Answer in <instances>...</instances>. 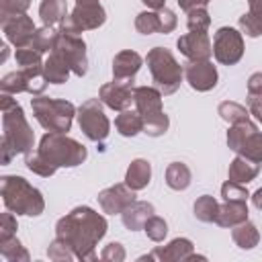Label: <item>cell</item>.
<instances>
[{
    "label": "cell",
    "instance_id": "obj_1",
    "mask_svg": "<svg viewBox=\"0 0 262 262\" xmlns=\"http://www.w3.org/2000/svg\"><path fill=\"white\" fill-rule=\"evenodd\" d=\"M106 219L82 205L72 209L55 223V237L68 244L78 260H96V246L106 233Z\"/></svg>",
    "mask_w": 262,
    "mask_h": 262
},
{
    "label": "cell",
    "instance_id": "obj_2",
    "mask_svg": "<svg viewBox=\"0 0 262 262\" xmlns=\"http://www.w3.org/2000/svg\"><path fill=\"white\" fill-rule=\"evenodd\" d=\"M2 108V164H10L16 154H29L35 147V133L25 119L23 106L12 98V94H0Z\"/></svg>",
    "mask_w": 262,
    "mask_h": 262
},
{
    "label": "cell",
    "instance_id": "obj_3",
    "mask_svg": "<svg viewBox=\"0 0 262 262\" xmlns=\"http://www.w3.org/2000/svg\"><path fill=\"white\" fill-rule=\"evenodd\" d=\"M0 194H2L4 207L14 215L37 217L45 209V199L41 190L29 184L23 176H2Z\"/></svg>",
    "mask_w": 262,
    "mask_h": 262
},
{
    "label": "cell",
    "instance_id": "obj_4",
    "mask_svg": "<svg viewBox=\"0 0 262 262\" xmlns=\"http://www.w3.org/2000/svg\"><path fill=\"white\" fill-rule=\"evenodd\" d=\"M37 151L47 160V164L51 168H74L80 166L88 151L86 147L76 141L74 137H68L66 133H57V131H49L41 137Z\"/></svg>",
    "mask_w": 262,
    "mask_h": 262
},
{
    "label": "cell",
    "instance_id": "obj_5",
    "mask_svg": "<svg viewBox=\"0 0 262 262\" xmlns=\"http://www.w3.org/2000/svg\"><path fill=\"white\" fill-rule=\"evenodd\" d=\"M133 104L143 119V133L160 137L168 131L170 119L162 108V92L156 86H135Z\"/></svg>",
    "mask_w": 262,
    "mask_h": 262
},
{
    "label": "cell",
    "instance_id": "obj_6",
    "mask_svg": "<svg viewBox=\"0 0 262 262\" xmlns=\"http://www.w3.org/2000/svg\"><path fill=\"white\" fill-rule=\"evenodd\" d=\"M145 63H147V70L151 74L154 86L162 94H174L180 88L184 68L176 61L172 51H168L164 47H154V49L147 51Z\"/></svg>",
    "mask_w": 262,
    "mask_h": 262
},
{
    "label": "cell",
    "instance_id": "obj_7",
    "mask_svg": "<svg viewBox=\"0 0 262 262\" xmlns=\"http://www.w3.org/2000/svg\"><path fill=\"white\" fill-rule=\"evenodd\" d=\"M31 108L37 119V123L47 129V131H57V133H68L76 115V106L70 100L61 98H47L37 94L31 98Z\"/></svg>",
    "mask_w": 262,
    "mask_h": 262
},
{
    "label": "cell",
    "instance_id": "obj_8",
    "mask_svg": "<svg viewBox=\"0 0 262 262\" xmlns=\"http://www.w3.org/2000/svg\"><path fill=\"white\" fill-rule=\"evenodd\" d=\"M78 125L82 133L96 143H102L111 133V121L102 111L100 98H90L80 104L78 108Z\"/></svg>",
    "mask_w": 262,
    "mask_h": 262
},
{
    "label": "cell",
    "instance_id": "obj_9",
    "mask_svg": "<svg viewBox=\"0 0 262 262\" xmlns=\"http://www.w3.org/2000/svg\"><path fill=\"white\" fill-rule=\"evenodd\" d=\"M47 78L43 72V66H27L16 72L6 74L0 80V90L8 94L29 92V94H41L47 88Z\"/></svg>",
    "mask_w": 262,
    "mask_h": 262
},
{
    "label": "cell",
    "instance_id": "obj_10",
    "mask_svg": "<svg viewBox=\"0 0 262 262\" xmlns=\"http://www.w3.org/2000/svg\"><path fill=\"white\" fill-rule=\"evenodd\" d=\"M53 51H57L66 59V63L70 66L72 74H76V76L82 78L88 72L86 43H84V39L80 35H72V33H66V31H59Z\"/></svg>",
    "mask_w": 262,
    "mask_h": 262
},
{
    "label": "cell",
    "instance_id": "obj_11",
    "mask_svg": "<svg viewBox=\"0 0 262 262\" xmlns=\"http://www.w3.org/2000/svg\"><path fill=\"white\" fill-rule=\"evenodd\" d=\"M213 55L223 66H233L244 55V37L231 27H221L213 37Z\"/></svg>",
    "mask_w": 262,
    "mask_h": 262
},
{
    "label": "cell",
    "instance_id": "obj_12",
    "mask_svg": "<svg viewBox=\"0 0 262 262\" xmlns=\"http://www.w3.org/2000/svg\"><path fill=\"white\" fill-rule=\"evenodd\" d=\"M104 20H106V12L100 4H94V6H78L76 4V8L61 20L59 31L80 35L84 31L98 29L100 25H104Z\"/></svg>",
    "mask_w": 262,
    "mask_h": 262
},
{
    "label": "cell",
    "instance_id": "obj_13",
    "mask_svg": "<svg viewBox=\"0 0 262 262\" xmlns=\"http://www.w3.org/2000/svg\"><path fill=\"white\" fill-rule=\"evenodd\" d=\"M133 80H113L108 84L100 86L98 98L102 100V104H106L113 111H127L133 102Z\"/></svg>",
    "mask_w": 262,
    "mask_h": 262
},
{
    "label": "cell",
    "instance_id": "obj_14",
    "mask_svg": "<svg viewBox=\"0 0 262 262\" xmlns=\"http://www.w3.org/2000/svg\"><path fill=\"white\" fill-rule=\"evenodd\" d=\"M184 78L196 92H209L217 86V68L209 59H194L184 66Z\"/></svg>",
    "mask_w": 262,
    "mask_h": 262
},
{
    "label": "cell",
    "instance_id": "obj_15",
    "mask_svg": "<svg viewBox=\"0 0 262 262\" xmlns=\"http://www.w3.org/2000/svg\"><path fill=\"white\" fill-rule=\"evenodd\" d=\"M96 199H98V205L104 213L115 215V213H123L131 203H135V190L129 188L125 182L113 184V186L100 190Z\"/></svg>",
    "mask_w": 262,
    "mask_h": 262
},
{
    "label": "cell",
    "instance_id": "obj_16",
    "mask_svg": "<svg viewBox=\"0 0 262 262\" xmlns=\"http://www.w3.org/2000/svg\"><path fill=\"white\" fill-rule=\"evenodd\" d=\"M0 23H2V33H4L6 41L12 43L16 49L27 47L33 33L37 31L33 18L27 16V14H16V16H10V18H4Z\"/></svg>",
    "mask_w": 262,
    "mask_h": 262
},
{
    "label": "cell",
    "instance_id": "obj_17",
    "mask_svg": "<svg viewBox=\"0 0 262 262\" xmlns=\"http://www.w3.org/2000/svg\"><path fill=\"white\" fill-rule=\"evenodd\" d=\"M194 254V246L186 237H176L168 246H158L154 252L141 256L139 260H160V262H188Z\"/></svg>",
    "mask_w": 262,
    "mask_h": 262
},
{
    "label": "cell",
    "instance_id": "obj_18",
    "mask_svg": "<svg viewBox=\"0 0 262 262\" xmlns=\"http://www.w3.org/2000/svg\"><path fill=\"white\" fill-rule=\"evenodd\" d=\"M176 47L180 49V53L184 57H188V61L194 59H209L213 53V43L209 39L207 33H186L176 41Z\"/></svg>",
    "mask_w": 262,
    "mask_h": 262
},
{
    "label": "cell",
    "instance_id": "obj_19",
    "mask_svg": "<svg viewBox=\"0 0 262 262\" xmlns=\"http://www.w3.org/2000/svg\"><path fill=\"white\" fill-rule=\"evenodd\" d=\"M143 59L137 51L133 49H125V51H119L113 59V78L115 80H133L135 74L139 72Z\"/></svg>",
    "mask_w": 262,
    "mask_h": 262
},
{
    "label": "cell",
    "instance_id": "obj_20",
    "mask_svg": "<svg viewBox=\"0 0 262 262\" xmlns=\"http://www.w3.org/2000/svg\"><path fill=\"white\" fill-rule=\"evenodd\" d=\"M248 219V201H223L215 223L219 227H235Z\"/></svg>",
    "mask_w": 262,
    "mask_h": 262
},
{
    "label": "cell",
    "instance_id": "obj_21",
    "mask_svg": "<svg viewBox=\"0 0 262 262\" xmlns=\"http://www.w3.org/2000/svg\"><path fill=\"white\" fill-rule=\"evenodd\" d=\"M260 172V164L246 158V156H235L229 164V170H227V180L231 182H239V184H248L252 182Z\"/></svg>",
    "mask_w": 262,
    "mask_h": 262
},
{
    "label": "cell",
    "instance_id": "obj_22",
    "mask_svg": "<svg viewBox=\"0 0 262 262\" xmlns=\"http://www.w3.org/2000/svg\"><path fill=\"white\" fill-rule=\"evenodd\" d=\"M151 215H154V205L151 203H147V201H135V203H131L121 213V219H123V225L129 231H137V229H143L145 221Z\"/></svg>",
    "mask_w": 262,
    "mask_h": 262
},
{
    "label": "cell",
    "instance_id": "obj_23",
    "mask_svg": "<svg viewBox=\"0 0 262 262\" xmlns=\"http://www.w3.org/2000/svg\"><path fill=\"white\" fill-rule=\"evenodd\" d=\"M149 180H151V166H149V162L141 160V158L133 160L129 164L127 172H125V184L129 188H133V190H141V188H145L149 184Z\"/></svg>",
    "mask_w": 262,
    "mask_h": 262
},
{
    "label": "cell",
    "instance_id": "obj_24",
    "mask_svg": "<svg viewBox=\"0 0 262 262\" xmlns=\"http://www.w3.org/2000/svg\"><path fill=\"white\" fill-rule=\"evenodd\" d=\"M43 72H45V78L49 84H63V82H68V78L72 74L70 66L57 51H49V57L43 63Z\"/></svg>",
    "mask_w": 262,
    "mask_h": 262
},
{
    "label": "cell",
    "instance_id": "obj_25",
    "mask_svg": "<svg viewBox=\"0 0 262 262\" xmlns=\"http://www.w3.org/2000/svg\"><path fill=\"white\" fill-rule=\"evenodd\" d=\"M250 10L248 14L239 16V29L248 37H260L262 35V0H248Z\"/></svg>",
    "mask_w": 262,
    "mask_h": 262
},
{
    "label": "cell",
    "instance_id": "obj_26",
    "mask_svg": "<svg viewBox=\"0 0 262 262\" xmlns=\"http://www.w3.org/2000/svg\"><path fill=\"white\" fill-rule=\"evenodd\" d=\"M231 239H233V244H235L237 248H242V250H252V248H256L258 242H260V231H258V227H256L252 221L246 219L244 223L231 227Z\"/></svg>",
    "mask_w": 262,
    "mask_h": 262
},
{
    "label": "cell",
    "instance_id": "obj_27",
    "mask_svg": "<svg viewBox=\"0 0 262 262\" xmlns=\"http://www.w3.org/2000/svg\"><path fill=\"white\" fill-rule=\"evenodd\" d=\"M39 16L43 25L55 27L61 25V20L68 16V4L66 0H41L39 4Z\"/></svg>",
    "mask_w": 262,
    "mask_h": 262
},
{
    "label": "cell",
    "instance_id": "obj_28",
    "mask_svg": "<svg viewBox=\"0 0 262 262\" xmlns=\"http://www.w3.org/2000/svg\"><path fill=\"white\" fill-rule=\"evenodd\" d=\"M115 127H117V131L123 135V137H135L137 133H141L143 131V119H141V115L137 113V108L135 111H121L119 115H117V119H115Z\"/></svg>",
    "mask_w": 262,
    "mask_h": 262
},
{
    "label": "cell",
    "instance_id": "obj_29",
    "mask_svg": "<svg viewBox=\"0 0 262 262\" xmlns=\"http://www.w3.org/2000/svg\"><path fill=\"white\" fill-rule=\"evenodd\" d=\"M190 180H192V174H190V170H188L186 164H182V162L168 164V168H166V184L172 190H184V188H188Z\"/></svg>",
    "mask_w": 262,
    "mask_h": 262
},
{
    "label": "cell",
    "instance_id": "obj_30",
    "mask_svg": "<svg viewBox=\"0 0 262 262\" xmlns=\"http://www.w3.org/2000/svg\"><path fill=\"white\" fill-rule=\"evenodd\" d=\"M57 33H59V31H55L53 27L43 25L41 29H37V31L33 33V37H31V41H29V45H27V47H31V49L39 51L41 55H43V53H47V51H53L55 41H57Z\"/></svg>",
    "mask_w": 262,
    "mask_h": 262
},
{
    "label": "cell",
    "instance_id": "obj_31",
    "mask_svg": "<svg viewBox=\"0 0 262 262\" xmlns=\"http://www.w3.org/2000/svg\"><path fill=\"white\" fill-rule=\"evenodd\" d=\"M256 129H258V127H256L250 119L239 121V123H233L231 129L227 131V145H229V149H233V151L237 154V149L242 147V143H244V141L248 139V135H252Z\"/></svg>",
    "mask_w": 262,
    "mask_h": 262
},
{
    "label": "cell",
    "instance_id": "obj_32",
    "mask_svg": "<svg viewBox=\"0 0 262 262\" xmlns=\"http://www.w3.org/2000/svg\"><path fill=\"white\" fill-rule=\"evenodd\" d=\"M194 217L199 221H205V223H215L217 219V213H219V203L211 196V194H203L194 201Z\"/></svg>",
    "mask_w": 262,
    "mask_h": 262
},
{
    "label": "cell",
    "instance_id": "obj_33",
    "mask_svg": "<svg viewBox=\"0 0 262 262\" xmlns=\"http://www.w3.org/2000/svg\"><path fill=\"white\" fill-rule=\"evenodd\" d=\"M0 256L4 260H8V262H29L31 260L29 252L25 250V246L14 235L0 242Z\"/></svg>",
    "mask_w": 262,
    "mask_h": 262
},
{
    "label": "cell",
    "instance_id": "obj_34",
    "mask_svg": "<svg viewBox=\"0 0 262 262\" xmlns=\"http://www.w3.org/2000/svg\"><path fill=\"white\" fill-rule=\"evenodd\" d=\"M217 113H219V117H221L223 121H227L229 125L250 119V111H248L244 104L233 102V100H223V102L217 106Z\"/></svg>",
    "mask_w": 262,
    "mask_h": 262
},
{
    "label": "cell",
    "instance_id": "obj_35",
    "mask_svg": "<svg viewBox=\"0 0 262 262\" xmlns=\"http://www.w3.org/2000/svg\"><path fill=\"white\" fill-rule=\"evenodd\" d=\"M135 29L141 35H151V33H160L162 31V23H160V12L158 10H145L139 12L135 16Z\"/></svg>",
    "mask_w": 262,
    "mask_h": 262
},
{
    "label": "cell",
    "instance_id": "obj_36",
    "mask_svg": "<svg viewBox=\"0 0 262 262\" xmlns=\"http://www.w3.org/2000/svg\"><path fill=\"white\" fill-rule=\"evenodd\" d=\"M25 166L33 172V174H39V176H43V178H49V176H53L57 170L55 168H51L49 164H47V160L37 151V149H31L29 154H25Z\"/></svg>",
    "mask_w": 262,
    "mask_h": 262
},
{
    "label": "cell",
    "instance_id": "obj_37",
    "mask_svg": "<svg viewBox=\"0 0 262 262\" xmlns=\"http://www.w3.org/2000/svg\"><path fill=\"white\" fill-rule=\"evenodd\" d=\"M239 156H246L258 164H262V133L256 129L252 135H248V139L242 143V147L237 149Z\"/></svg>",
    "mask_w": 262,
    "mask_h": 262
},
{
    "label": "cell",
    "instance_id": "obj_38",
    "mask_svg": "<svg viewBox=\"0 0 262 262\" xmlns=\"http://www.w3.org/2000/svg\"><path fill=\"white\" fill-rule=\"evenodd\" d=\"M186 25H188V29L194 31V33H207V29H209V25H211V16H209L207 8L201 6V8L188 10V12H186Z\"/></svg>",
    "mask_w": 262,
    "mask_h": 262
},
{
    "label": "cell",
    "instance_id": "obj_39",
    "mask_svg": "<svg viewBox=\"0 0 262 262\" xmlns=\"http://www.w3.org/2000/svg\"><path fill=\"white\" fill-rule=\"evenodd\" d=\"M143 231H145V235H147L151 242H164V237L168 235V223H166L162 217L151 215V217L145 221Z\"/></svg>",
    "mask_w": 262,
    "mask_h": 262
},
{
    "label": "cell",
    "instance_id": "obj_40",
    "mask_svg": "<svg viewBox=\"0 0 262 262\" xmlns=\"http://www.w3.org/2000/svg\"><path fill=\"white\" fill-rule=\"evenodd\" d=\"M29 6H31V0H0V20L16 14H25Z\"/></svg>",
    "mask_w": 262,
    "mask_h": 262
},
{
    "label": "cell",
    "instance_id": "obj_41",
    "mask_svg": "<svg viewBox=\"0 0 262 262\" xmlns=\"http://www.w3.org/2000/svg\"><path fill=\"white\" fill-rule=\"evenodd\" d=\"M47 256H49L51 260H55V262H70V260L76 258L74 252H72V248H70L68 244H63L61 239H57V237L49 244V248H47Z\"/></svg>",
    "mask_w": 262,
    "mask_h": 262
},
{
    "label": "cell",
    "instance_id": "obj_42",
    "mask_svg": "<svg viewBox=\"0 0 262 262\" xmlns=\"http://www.w3.org/2000/svg\"><path fill=\"white\" fill-rule=\"evenodd\" d=\"M221 196H223V201H248L250 192H248V188L244 184L227 180L221 186Z\"/></svg>",
    "mask_w": 262,
    "mask_h": 262
},
{
    "label": "cell",
    "instance_id": "obj_43",
    "mask_svg": "<svg viewBox=\"0 0 262 262\" xmlns=\"http://www.w3.org/2000/svg\"><path fill=\"white\" fill-rule=\"evenodd\" d=\"M14 57H16V63L20 68H27V66H43L45 63L41 59V53L35 51V49H31V47H18L16 53H14Z\"/></svg>",
    "mask_w": 262,
    "mask_h": 262
},
{
    "label": "cell",
    "instance_id": "obj_44",
    "mask_svg": "<svg viewBox=\"0 0 262 262\" xmlns=\"http://www.w3.org/2000/svg\"><path fill=\"white\" fill-rule=\"evenodd\" d=\"M14 233H16V217L12 211L6 209V213L0 215V242L12 237Z\"/></svg>",
    "mask_w": 262,
    "mask_h": 262
},
{
    "label": "cell",
    "instance_id": "obj_45",
    "mask_svg": "<svg viewBox=\"0 0 262 262\" xmlns=\"http://www.w3.org/2000/svg\"><path fill=\"white\" fill-rule=\"evenodd\" d=\"M100 258L104 262H123L125 260V248L119 242H111L108 246H104V250L100 252Z\"/></svg>",
    "mask_w": 262,
    "mask_h": 262
},
{
    "label": "cell",
    "instance_id": "obj_46",
    "mask_svg": "<svg viewBox=\"0 0 262 262\" xmlns=\"http://www.w3.org/2000/svg\"><path fill=\"white\" fill-rule=\"evenodd\" d=\"M158 12H160V23H162V31H160V33H164V35H166V33H172V31L176 29V23H178V20H176V14H174L170 8H166V6L160 8Z\"/></svg>",
    "mask_w": 262,
    "mask_h": 262
},
{
    "label": "cell",
    "instance_id": "obj_47",
    "mask_svg": "<svg viewBox=\"0 0 262 262\" xmlns=\"http://www.w3.org/2000/svg\"><path fill=\"white\" fill-rule=\"evenodd\" d=\"M248 96H262V72H254L248 78Z\"/></svg>",
    "mask_w": 262,
    "mask_h": 262
},
{
    "label": "cell",
    "instance_id": "obj_48",
    "mask_svg": "<svg viewBox=\"0 0 262 262\" xmlns=\"http://www.w3.org/2000/svg\"><path fill=\"white\" fill-rule=\"evenodd\" d=\"M248 111L262 123V96H248Z\"/></svg>",
    "mask_w": 262,
    "mask_h": 262
},
{
    "label": "cell",
    "instance_id": "obj_49",
    "mask_svg": "<svg viewBox=\"0 0 262 262\" xmlns=\"http://www.w3.org/2000/svg\"><path fill=\"white\" fill-rule=\"evenodd\" d=\"M211 0H178V6L182 10H192V8H201V6H207Z\"/></svg>",
    "mask_w": 262,
    "mask_h": 262
},
{
    "label": "cell",
    "instance_id": "obj_50",
    "mask_svg": "<svg viewBox=\"0 0 262 262\" xmlns=\"http://www.w3.org/2000/svg\"><path fill=\"white\" fill-rule=\"evenodd\" d=\"M147 8H151V10H160V8H164V2L166 0H141Z\"/></svg>",
    "mask_w": 262,
    "mask_h": 262
},
{
    "label": "cell",
    "instance_id": "obj_51",
    "mask_svg": "<svg viewBox=\"0 0 262 262\" xmlns=\"http://www.w3.org/2000/svg\"><path fill=\"white\" fill-rule=\"evenodd\" d=\"M252 203H254V207H256V209H260V211H262V188H258V190L252 194Z\"/></svg>",
    "mask_w": 262,
    "mask_h": 262
},
{
    "label": "cell",
    "instance_id": "obj_52",
    "mask_svg": "<svg viewBox=\"0 0 262 262\" xmlns=\"http://www.w3.org/2000/svg\"><path fill=\"white\" fill-rule=\"evenodd\" d=\"M78 6H94V4H100L98 0H76Z\"/></svg>",
    "mask_w": 262,
    "mask_h": 262
}]
</instances>
